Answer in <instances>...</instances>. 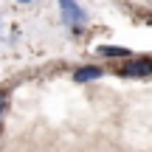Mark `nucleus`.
Segmentation results:
<instances>
[{"instance_id":"4","label":"nucleus","mask_w":152,"mask_h":152,"mask_svg":"<svg viewBox=\"0 0 152 152\" xmlns=\"http://www.w3.org/2000/svg\"><path fill=\"white\" fill-rule=\"evenodd\" d=\"M99 56H107V59H130L132 51L130 48H121V45H99Z\"/></svg>"},{"instance_id":"2","label":"nucleus","mask_w":152,"mask_h":152,"mask_svg":"<svg viewBox=\"0 0 152 152\" xmlns=\"http://www.w3.org/2000/svg\"><path fill=\"white\" fill-rule=\"evenodd\" d=\"M118 76L127 79H149L152 76V56H130V59L121 62Z\"/></svg>"},{"instance_id":"5","label":"nucleus","mask_w":152,"mask_h":152,"mask_svg":"<svg viewBox=\"0 0 152 152\" xmlns=\"http://www.w3.org/2000/svg\"><path fill=\"white\" fill-rule=\"evenodd\" d=\"M6 107H9V93H6V90H0V118L6 115Z\"/></svg>"},{"instance_id":"1","label":"nucleus","mask_w":152,"mask_h":152,"mask_svg":"<svg viewBox=\"0 0 152 152\" xmlns=\"http://www.w3.org/2000/svg\"><path fill=\"white\" fill-rule=\"evenodd\" d=\"M59 14H62V23H65L71 31H82L87 23V11L82 9L76 0H59Z\"/></svg>"},{"instance_id":"6","label":"nucleus","mask_w":152,"mask_h":152,"mask_svg":"<svg viewBox=\"0 0 152 152\" xmlns=\"http://www.w3.org/2000/svg\"><path fill=\"white\" fill-rule=\"evenodd\" d=\"M17 3H20V6H28V3H34V0H17Z\"/></svg>"},{"instance_id":"3","label":"nucleus","mask_w":152,"mask_h":152,"mask_svg":"<svg viewBox=\"0 0 152 152\" xmlns=\"http://www.w3.org/2000/svg\"><path fill=\"white\" fill-rule=\"evenodd\" d=\"M102 76H104L102 65H82V68H76L71 73V79L76 85H87V82H96V79H102Z\"/></svg>"}]
</instances>
